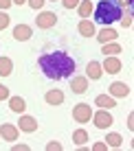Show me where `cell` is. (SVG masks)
Segmentation results:
<instances>
[{
	"mask_svg": "<svg viewBox=\"0 0 134 151\" xmlns=\"http://www.w3.org/2000/svg\"><path fill=\"white\" fill-rule=\"evenodd\" d=\"M38 64H40V68H42L44 77L55 79V81L70 77V75H73V70H75V59L70 55H66L64 50H55V53L40 55Z\"/></svg>",
	"mask_w": 134,
	"mask_h": 151,
	"instance_id": "6da1fadb",
	"label": "cell"
},
{
	"mask_svg": "<svg viewBox=\"0 0 134 151\" xmlns=\"http://www.w3.org/2000/svg\"><path fill=\"white\" fill-rule=\"evenodd\" d=\"M92 11H95V20H97L99 24H106V27L123 18L121 4L117 2V0H101V2L97 4Z\"/></svg>",
	"mask_w": 134,
	"mask_h": 151,
	"instance_id": "7a4b0ae2",
	"label": "cell"
},
{
	"mask_svg": "<svg viewBox=\"0 0 134 151\" xmlns=\"http://www.w3.org/2000/svg\"><path fill=\"white\" fill-rule=\"evenodd\" d=\"M92 121H95V127L97 129H108L112 123H114V118H112L110 110H99V112H92Z\"/></svg>",
	"mask_w": 134,
	"mask_h": 151,
	"instance_id": "3957f363",
	"label": "cell"
},
{
	"mask_svg": "<svg viewBox=\"0 0 134 151\" xmlns=\"http://www.w3.org/2000/svg\"><path fill=\"white\" fill-rule=\"evenodd\" d=\"M92 116V107L90 103H77V105L73 107V118L77 123H88Z\"/></svg>",
	"mask_w": 134,
	"mask_h": 151,
	"instance_id": "277c9868",
	"label": "cell"
},
{
	"mask_svg": "<svg viewBox=\"0 0 134 151\" xmlns=\"http://www.w3.org/2000/svg\"><path fill=\"white\" fill-rule=\"evenodd\" d=\"M35 22H38V29H51L57 24V15H55L53 11H42L35 18Z\"/></svg>",
	"mask_w": 134,
	"mask_h": 151,
	"instance_id": "5b68a950",
	"label": "cell"
},
{
	"mask_svg": "<svg viewBox=\"0 0 134 151\" xmlns=\"http://www.w3.org/2000/svg\"><path fill=\"white\" fill-rule=\"evenodd\" d=\"M101 68H104V72H110V75H117V72H121V61L117 55L112 57H106V61L101 64Z\"/></svg>",
	"mask_w": 134,
	"mask_h": 151,
	"instance_id": "8992f818",
	"label": "cell"
},
{
	"mask_svg": "<svg viewBox=\"0 0 134 151\" xmlns=\"http://www.w3.org/2000/svg\"><path fill=\"white\" fill-rule=\"evenodd\" d=\"M18 134H20V129L15 127V125L11 123H4L2 127H0V136H2V140H18Z\"/></svg>",
	"mask_w": 134,
	"mask_h": 151,
	"instance_id": "52a82bcc",
	"label": "cell"
},
{
	"mask_svg": "<svg viewBox=\"0 0 134 151\" xmlns=\"http://www.w3.org/2000/svg\"><path fill=\"white\" fill-rule=\"evenodd\" d=\"M101 75H104V68H101L99 61H88V66H86V77H90L92 81L101 79Z\"/></svg>",
	"mask_w": 134,
	"mask_h": 151,
	"instance_id": "ba28073f",
	"label": "cell"
},
{
	"mask_svg": "<svg viewBox=\"0 0 134 151\" xmlns=\"http://www.w3.org/2000/svg\"><path fill=\"white\" fill-rule=\"evenodd\" d=\"M18 129H20V132L31 134V132H35V129H38V121H35L33 116H20V125H18Z\"/></svg>",
	"mask_w": 134,
	"mask_h": 151,
	"instance_id": "9c48e42d",
	"label": "cell"
},
{
	"mask_svg": "<svg viewBox=\"0 0 134 151\" xmlns=\"http://www.w3.org/2000/svg\"><path fill=\"white\" fill-rule=\"evenodd\" d=\"M31 35H33V31H31V27H27V24H18V27L13 29V37L18 42H27V40H31Z\"/></svg>",
	"mask_w": 134,
	"mask_h": 151,
	"instance_id": "30bf717a",
	"label": "cell"
},
{
	"mask_svg": "<svg viewBox=\"0 0 134 151\" xmlns=\"http://www.w3.org/2000/svg\"><path fill=\"white\" fill-rule=\"evenodd\" d=\"M44 101L49 103V105H62V103H64V92L62 90H49L44 94Z\"/></svg>",
	"mask_w": 134,
	"mask_h": 151,
	"instance_id": "8fae6325",
	"label": "cell"
},
{
	"mask_svg": "<svg viewBox=\"0 0 134 151\" xmlns=\"http://www.w3.org/2000/svg\"><path fill=\"white\" fill-rule=\"evenodd\" d=\"M70 90H73L75 94H84V92L88 90V79H86V77H75V79L70 81Z\"/></svg>",
	"mask_w": 134,
	"mask_h": 151,
	"instance_id": "7c38bea8",
	"label": "cell"
},
{
	"mask_svg": "<svg viewBox=\"0 0 134 151\" xmlns=\"http://www.w3.org/2000/svg\"><path fill=\"white\" fill-rule=\"evenodd\" d=\"M95 105H99L101 110H112L117 103H114V96H110V94H99V96L95 99Z\"/></svg>",
	"mask_w": 134,
	"mask_h": 151,
	"instance_id": "4fadbf2b",
	"label": "cell"
},
{
	"mask_svg": "<svg viewBox=\"0 0 134 151\" xmlns=\"http://www.w3.org/2000/svg\"><path fill=\"white\" fill-rule=\"evenodd\" d=\"M127 94H130V88L123 81H114L110 86V96H127Z\"/></svg>",
	"mask_w": 134,
	"mask_h": 151,
	"instance_id": "5bb4252c",
	"label": "cell"
},
{
	"mask_svg": "<svg viewBox=\"0 0 134 151\" xmlns=\"http://www.w3.org/2000/svg\"><path fill=\"white\" fill-rule=\"evenodd\" d=\"M95 37L99 40L101 44H106V42H114V40H117V31H114V29H108V27H106V29H101L99 33H95Z\"/></svg>",
	"mask_w": 134,
	"mask_h": 151,
	"instance_id": "9a60e30c",
	"label": "cell"
},
{
	"mask_svg": "<svg viewBox=\"0 0 134 151\" xmlns=\"http://www.w3.org/2000/svg\"><path fill=\"white\" fill-rule=\"evenodd\" d=\"M77 29H79V33L84 35V37H92V35L97 33V31H95V24H92L90 20H86V18L79 22V27H77Z\"/></svg>",
	"mask_w": 134,
	"mask_h": 151,
	"instance_id": "2e32d148",
	"label": "cell"
},
{
	"mask_svg": "<svg viewBox=\"0 0 134 151\" xmlns=\"http://www.w3.org/2000/svg\"><path fill=\"white\" fill-rule=\"evenodd\" d=\"M9 107H11V112H15V114H22L24 107H27V103H24L22 96H9Z\"/></svg>",
	"mask_w": 134,
	"mask_h": 151,
	"instance_id": "e0dca14e",
	"label": "cell"
},
{
	"mask_svg": "<svg viewBox=\"0 0 134 151\" xmlns=\"http://www.w3.org/2000/svg\"><path fill=\"white\" fill-rule=\"evenodd\" d=\"M101 53H104L106 57H112V55H119L121 53V46L114 44V42H106L104 48H101Z\"/></svg>",
	"mask_w": 134,
	"mask_h": 151,
	"instance_id": "ac0fdd59",
	"label": "cell"
},
{
	"mask_svg": "<svg viewBox=\"0 0 134 151\" xmlns=\"http://www.w3.org/2000/svg\"><path fill=\"white\" fill-rule=\"evenodd\" d=\"M13 70V61L9 59V57H0V75L2 77H9Z\"/></svg>",
	"mask_w": 134,
	"mask_h": 151,
	"instance_id": "d6986e66",
	"label": "cell"
},
{
	"mask_svg": "<svg viewBox=\"0 0 134 151\" xmlns=\"http://www.w3.org/2000/svg\"><path fill=\"white\" fill-rule=\"evenodd\" d=\"M77 9H79V15H81V18H90V13H92V9H95V7H92L90 0H81V2L77 4Z\"/></svg>",
	"mask_w": 134,
	"mask_h": 151,
	"instance_id": "ffe728a7",
	"label": "cell"
},
{
	"mask_svg": "<svg viewBox=\"0 0 134 151\" xmlns=\"http://www.w3.org/2000/svg\"><path fill=\"white\" fill-rule=\"evenodd\" d=\"M73 140H75L77 145H79V147H84V145L88 142V134H86L84 129H77V132L73 134Z\"/></svg>",
	"mask_w": 134,
	"mask_h": 151,
	"instance_id": "44dd1931",
	"label": "cell"
},
{
	"mask_svg": "<svg viewBox=\"0 0 134 151\" xmlns=\"http://www.w3.org/2000/svg\"><path fill=\"white\" fill-rule=\"evenodd\" d=\"M121 142H123V138L119 136V134H108V138H106V145L108 147H121Z\"/></svg>",
	"mask_w": 134,
	"mask_h": 151,
	"instance_id": "7402d4cb",
	"label": "cell"
},
{
	"mask_svg": "<svg viewBox=\"0 0 134 151\" xmlns=\"http://www.w3.org/2000/svg\"><path fill=\"white\" fill-rule=\"evenodd\" d=\"M9 20H11V18H9L7 13H4V11H0V31H4V29L9 27Z\"/></svg>",
	"mask_w": 134,
	"mask_h": 151,
	"instance_id": "603a6c76",
	"label": "cell"
},
{
	"mask_svg": "<svg viewBox=\"0 0 134 151\" xmlns=\"http://www.w3.org/2000/svg\"><path fill=\"white\" fill-rule=\"evenodd\" d=\"M27 2H29V7H31V9H42L46 0H27Z\"/></svg>",
	"mask_w": 134,
	"mask_h": 151,
	"instance_id": "cb8c5ba5",
	"label": "cell"
},
{
	"mask_svg": "<svg viewBox=\"0 0 134 151\" xmlns=\"http://www.w3.org/2000/svg\"><path fill=\"white\" fill-rule=\"evenodd\" d=\"M62 4H64L66 9H75L77 4H79V0H62Z\"/></svg>",
	"mask_w": 134,
	"mask_h": 151,
	"instance_id": "d4e9b609",
	"label": "cell"
},
{
	"mask_svg": "<svg viewBox=\"0 0 134 151\" xmlns=\"http://www.w3.org/2000/svg\"><path fill=\"white\" fill-rule=\"evenodd\" d=\"M121 24H123V29H130V27H132V15L127 13L125 18H121Z\"/></svg>",
	"mask_w": 134,
	"mask_h": 151,
	"instance_id": "484cf974",
	"label": "cell"
},
{
	"mask_svg": "<svg viewBox=\"0 0 134 151\" xmlns=\"http://www.w3.org/2000/svg\"><path fill=\"white\" fill-rule=\"evenodd\" d=\"M11 94H9V88L7 86H0V101H4V99H9Z\"/></svg>",
	"mask_w": 134,
	"mask_h": 151,
	"instance_id": "4316f807",
	"label": "cell"
},
{
	"mask_svg": "<svg viewBox=\"0 0 134 151\" xmlns=\"http://www.w3.org/2000/svg\"><path fill=\"white\" fill-rule=\"evenodd\" d=\"M106 149H108L106 142H95V145H92V151H106Z\"/></svg>",
	"mask_w": 134,
	"mask_h": 151,
	"instance_id": "83f0119b",
	"label": "cell"
},
{
	"mask_svg": "<svg viewBox=\"0 0 134 151\" xmlns=\"http://www.w3.org/2000/svg\"><path fill=\"white\" fill-rule=\"evenodd\" d=\"M11 4H13L11 0H0V11H7V9L11 7Z\"/></svg>",
	"mask_w": 134,
	"mask_h": 151,
	"instance_id": "f1b7e54d",
	"label": "cell"
},
{
	"mask_svg": "<svg viewBox=\"0 0 134 151\" xmlns=\"http://www.w3.org/2000/svg\"><path fill=\"white\" fill-rule=\"evenodd\" d=\"M46 149H49V151H59L62 145L59 142H49V145H46Z\"/></svg>",
	"mask_w": 134,
	"mask_h": 151,
	"instance_id": "f546056e",
	"label": "cell"
},
{
	"mask_svg": "<svg viewBox=\"0 0 134 151\" xmlns=\"http://www.w3.org/2000/svg\"><path fill=\"white\" fill-rule=\"evenodd\" d=\"M29 145H13V151H27Z\"/></svg>",
	"mask_w": 134,
	"mask_h": 151,
	"instance_id": "4dcf8cb0",
	"label": "cell"
},
{
	"mask_svg": "<svg viewBox=\"0 0 134 151\" xmlns=\"http://www.w3.org/2000/svg\"><path fill=\"white\" fill-rule=\"evenodd\" d=\"M127 129H134V116H132V114L127 116Z\"/></svg>",
	"mask_w": 134,
	"mask_h": 151,
	"instance_id": "1f68e13d",
	"label": "cell"
},
{
	"mask_svg": "<svg viewBox=\"0 0 134 151\" xmlns=\"http://www.w3.org/2000/svg\"><path fill=\"white\" fill-rule=\"evenodd\" d=\"M121 4H125V7H130V4H132V0H121Z\"/></svg>",
	"mask_w": 134,
	"mask_h": 151,
	"instance_id": "d6a6232c",
	"label": "cell"
},
{
	"mask_svg": "<svg viewBox=\"0 0 134 151\" xmlns=\"http://www.w3.org/2000/svg\"><path fill=\"white\" fill-rule=\"evenodd\" d=\"M11 2H13V4H24L27 0H11Z\"/></svg>",
	"mask_w": 134,
	"mask_h": 151,
	"instance_id": "836d02e7",
	"label": "cell"
},
{
	"mask_svg": "<svg viewBox=\"0 0 134 151\" xmlns=\"http://www.w3.org/2000/svg\"><path fill=\"white\" fill-rule=\"evenodd\" d=\"M51 2H55V0H51Z\"/></svg>",
	"mask_w": 134,
	"mask_h": 151,
	"instance_id": "e575fe53",
	"label": "cell"
}]
</instances>
